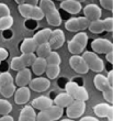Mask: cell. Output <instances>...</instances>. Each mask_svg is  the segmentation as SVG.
<instances>
[{
    "label": "cell",
    "instance_id": "1",
    "mask_svg": "<svg viewBox=\"0 0 113 121\" xmlns=\"http://www.w3.org/2000/svg\"><path fill=\"white\" fill-rule=\"evenodd\" d=\"M38 6L42 8L46 21L50 26H59L62 23V17H60L58 10L55 7V3L52 0H40Z\"/></svg>",
    "mask_w": 113,
    "mask_h": 121
},
{
    "label": "cell",
    "instance_id": "2",
    "mask_svg": "<svg viewBox=\"0 0 113 121\" xmlns=\"http://www.w3.org/2000/svg\"><path fill=\"white\" fill-rule=\"evenodd\" d=\"M93 84L96 88L103 94V97L108 101V104L113 105V87L109 83L108 77L102 74H97L93 78Z\"/></svg>",
    "mask_w": 113,
    "mask_h": 121
},
{
    "label": "cell",
    "instance_id": "3",
    "mask_svg": "<svg viewBox=\"0 0 113 121\" xmlns=\"http://www.w3.org/2000/svg\"><path fill=\"white\" fill-rule=\"evenodd\" d=\"M88 42V35L84 31L78 32L74 38L68 42V51L72 55H79L84 53Z\"/></svg>",
    "mask_w": 113,
    "mask_h": 121
},
{
    "label": "cell",
    "instance_id": "4",
    "mask_svg": "<svg viewBox=\"0 0 113 121\" xmlns=\"http://www.w3.org/2000/svg\"><path fill=\"white\" fill-rule=\"evenodd\" d=\"M38 58L35 53H26V54H22L21 56H16L11 60V69L19 72L24 68H29L30 66L33 65L35 60Z\"/></svg>",
    "mask_w": 113,
    "mask_h": 121
},
{
    "label": "cell",
    "instance_id": "5",
    "mask_svg": "<svg viewBox=\"0 0 113 121\" xmlns=\"http://www.w3.org/2000/svg\"><path fill=\"white\" fill-rule=\"evenodd\" d=\"M82 57L85 58L86 63L88 65L89 69L92 70V72H96V73H101L102 70L104 69V64L103 60H101L99 56H98L97 53H94L93 51H87L82 53Z\"/></svg>",
    "mask_w": 113,
    "mask_h": 121
},
{
    "label": "cell",
    "instance_id": "6",
    "mask_svg": "<svg viewBox=\"0 0 113 121\" xmlns=\"http://www.w3.org/2000/svg\"><path fill=\"white\" fill-rule=\"evenodd\" d=\"M91 21L86 17H79V18H70L65 22V29L69 32H81L88 29Z\"/></svg>",
    "mask_w": 113,
    "mask_h": 121
},
{
    "label": "cell",
    "instance_id": "7",
    "mask_svg": "<svg viewBox=\"0 0 113 121\" xmlns=\"http://www.w3.org/2000/svg\"><path fill=\"white\" fill-rule=\"evenodd\" d=\"M64 108H60L56 105H53L50 108L42 110L38 113L36 121H55L63 116Z\"/></svg>",
    "mask_w": 113,
    "mask_h": 121
},
{
    "label": "cell",
    "instance_id": "8",
    "mask_svg": "<svg viewBox=\"0 0 113 121\" xmlns=\"http://www.w3.org/2000/svg\"><path fill=\"white\" fill-rule=\"evenodd\" d=\"M65 90L66 92H68L70 96L74 97L75 100H81V101H86L89 99L88 91L85 87L79 86L74 82H68L65 85Z\"/></svg>",
    "mask_w": 113,
    "mask_h": 121
},
{
    "label": "cell",
    "instance_id": "9",
    "mask_svg": "<svg viewBox=\"0 0 113 121\" xmlns=\"http://www.w3.org/2000/svg\"><path fill=\"white\" fill-rule=\"evenodd\" d=\"M89 31L92 33H102L103 31H113V18H107L104 20H96L92 21L89 26Z\"/></svg>",
    "mask_w": 113,
    "mask_h": 121
},
{
    "label": "cell",
    "instance_id": "10",
    "mask_svg": "<svg viewBox=\"0 0 113 121\" xmlns=\"http://www.w3.org/2000/svg\"><path fill=\"white\" fill-rule=\"evenodd\" d=\"M91 48L97 54H108L113 51V43L107 39H96L91 43Z\"/></svg>",
    "mask_w": 113,
    "mask_h": 121
},
{
    "label": "cell",
    "instance_id": "11",
    "mask_svg": "<svg viewBox=\"0 0 113 121\" xmlns=\"http://www.w3.org/2000/svg\"><path fill=\"white\" fill-rule=\"evenodd\" d=\"M86 111V104L81 100H74L71 105L66 108V115L70 119L80 118Z\"/></svg>",
    "mask_w": 113,
    "mask_h": 121
},
{
    "label": "cell",
    "instance_id": "12",
    "mask_svg": "<svg viewBox=\"0 0 113 121\" xmlns=\"http://www.w3.org/2000/svg\"><path fill=\"white\" fill-rule=\"evenodd\" d=\"M69 65L76 73L78 74H87L89 72V67L86 63L85 58L82 57V55H72L69 58Z\"/></svg>",
    "mask_w": 113,
    "mask_h": 121
},
{
    "label": "cell",
    "instance_id": "13",
    "mask_svg": "<svg viewBox=\"0 0 113 121\" xmlns=\"http://www.w3.org/2000/svg\"><path fill=\"white\" fill-rule=\"evenodd\" d=\"M93 112L99 118H108L110 121L113 115V105L104 104V102L98 104L93 107Z\"/></svg>",
    "mask_w": 113,
    "mask_h": 121
},
{
    "label": "cell",
    "instance_id": "14",
    "mask_svg": "<svg viewBox=\"0 0 113 121\" xmlns=\"http://www.w3.org/2000/svg\"><path fill=\"white\" fill-rule=\"evenodd\" d=\"M30 88L32 90H34L36 92H43L45 90H47L50 86V82L48 78L46 77H42L38 76L34 79H32V82L30 83Z\"/></svg>",
    "mask_w": 113,
    "mask_h": 121
},
{
    "label": "cell",
    "instance_id": "15",
    "mask_svg": "<svg viewBox=\"0 0 113 121\" xmlns=\"http://www.w3.org/2000/svg\"><path fill=\"white\" fill-rule=\"evenodd\" d=\"M48 43L50 44L53 51L60 48L64 45V43H65V34H64V32L60 29L54 30L52 35H50V39Z\"/></svg>",
    "mask_w": 113,
    "mask_h": 121
},
{
    "label": "cell",
    "instance_id": "16",
    "mask_svg": "<svg viewBox=\"0 0 113 121\" xmlns=\"http://www.w3.org/2000/svg\"><path fill=\"white\" fill-rule=\"evenodd\" d=\"M84 11V14L88 20H90L91 22L92 21H96V20H100L101 18V9L97 4H93V3H90V4H87V6L82 9Z\"/></svg>",
    "mask_w": 113,
    "mask_h": 121
},
{
    "label": "cell",
    "instance_id": "17",
    "mask_svg": "<svg viewBox=\"0 0 113 121\" xmlns=\"http://www.w3.org/2000/svg\"><path fill=\"white\" fill-rule=\"evenodd\" d=\"M14 80H16V85H18L19 87H25L28 85H30V83L32 82L31 70L29 68H24V69L19 70Z\"/></svg>",
    "mask_w": 113,
    "mask_h": 121
},
{
    "label": "cell",
    "instance_id": "18",
    "mask_svg": "<svg viewBox=\"0 0 113 121\" xmlns=\"http://www.w3.org/2000/svg\"><path fill=\"white\" fill-rule=\"evenodd\" d=\"M54 105V100L50 98V97H46V96H40L38 98H35L32 100L31 106L34 109H38V111H42V110H45V109L50 108Z\"/></svg>",
    "mask_w": 113,
    "mask_h": 121
},
{
    "label": "cell",
    "instance_id": "19",
    "mask_svg": "<svg viewBox=\"0 0 113 121\" xmlns=\"http://www.w3.org/2000/svg\"><path fill=\"white\" fill-rule=\"evenodd\" d=\"M60 8L70 14H78L82 9L81 2L76 0H65L63 2H60Z\"/></svg>",
    "mask_w": 113,
    "mask_h": 121
},
{
    "label": "cell",
    "instance_id": "20",
    "mask_svg": "<svg viewBox=\"0 0 113 121\" xmlns=\"http://www.w3.org/2000/svg\"><path fill=\"white\" fill-rule=\"evenodd\" d=\"M31 88L29 87H20L19 89H17L16 94H14V101L18 105H24L26 102H29L30 98H31Z\"/></svg>",
    "mask_w": 113,
    "mask_h": 121
},
{
    "label": "cell",
    "instance_id": "21",
    "mask_svg": "<svg viewBox=\"0 0 113 121\" xmlns=\"http://www.w3.org/2000/svg\"><path fill=\"white\" fill-rule=\"evenodd\" d=\"M74 100H75L74 97L69 95L68 92H60L54 99V105L58 106L60 108H67L74 102Z\"/></svg>",
    "mask_w": 113,
    "mask_h": 121
},
{
    "label": "cell",
    "instance_id": "22",
    "mask_svg": "<svg viewBox=\"0 0 113 121\" xmlns=\"http://www.w3.org/2000/svg\"><path fill=\"white\" fill-rule=\"evenodd\" d=\"M38 113L35 112V109L30 105H26L20 111L19 121H36Z\"/></svg>",
    "mask_w": 113,
    "mask_h": 121
},
{
    "label": "cell",
    "instance_id": "23",
    "mask_svg": "<svg viewBox=\"0 0 113 121\" xmlns=\"http://www.w3.org/2000/svg\"><path fill=\"white\" fill-rule=\"evenodd\" d=\"M38 48V44L34 38H26L21 43L20 50L22 52V54H26V53H35Z\"/></svg>",
    "mask_w": 113,
    "mask_h": 121
},
{
    "label": "cell",
    "instance_id": "24",
    "mask_svg": "<svg viewBox=\"0 0 113 121\" xmlns=\"http://www.w3.org/2000/svg\"><path fill=\"white\" fill-rule=\"evenodd\" d=\"M47 66H48V63H47L46 58L38 57L31 67H32V72H33L36 76H41L42 74L46 72Z\"/></svg>",
    "mask_w": 113,
    "mask_h": 121
},
{
    "label": "cell",
    "instance_id": "25",
    "mask_svg": "<svg viewBox=\"0 0 113 121\" xmlns=\"http://www.w3.org/2000/svg\"><path fill=\"white\" fill-rule=\"evenodd\" d=\"M52 33H53V31H52L50 28H46V29H42V30H40V31H38L34 34L33 38L35 39V41L38 42V45H41V44H44V43L50 42Z\"/></svg>",
    "mask_w": 113,
    "mask_h": 121
},
{
    "label": "cell",
    "instance_id": "26",
    "mask_svg": "<svg viewBox=\"0 0 113 121\" xmlns=\"http://www.w3.org/2000/svg\"><path fill=\"white\" fill-rule=\"evenodd\" d=\"M52 51H53V48H52L50 43L47 42V43H44V44L38 45V50H36V52H35V54H36L38 57L47 58Z\"/></svg>",
    "mask_w": 113,
    "mask_h": 121
},
{
    "label": "cell",
    "instance_id": "27",
    "mask_svg": "<svg viewBox=\"0 0 113 121\" xmlns=\"http://www.w3.org/2000/svg\"><path fill=\"white\" fill-rule=\"evenodd\" d=\"M16 85L14 84H10V85H6V86H0V94L6 97V98H10L11 96L16 94Z\"/></svg>",
    "mask_w": 113,
    "mask_h": 121
},
{
    "label": "cell",
    "instance_id": "28",
    "mask_svg": "<svg viewBox=\"0 0 113 121\" xmlns=\"http://www.w3.org/2000/svg\"><path fill=\"white\" fill-rule=\"evenodd\" d=\"M60 73L59 65H48L46 68V76L48 79H55Z\"/></svg>",
    "mask_w": 113,
    "mask_h": 121
},
{
    "label": "cell",
    "instance_id": "29",
    "mask_svg": "<svg viewBox=\"0 0 113 121\" xmlns=\"http://www.w3.org/2000/svg\"><path fill=\"white\" fill-rule=\"evenodd\" d=\"M32 8H33V6H31V4L23 3V4H19L18 10H19L20 14H21L23 18H25V19H31Z\"/></svg>",
    "mask_w": 113,
    "mask_h": 121
},
{
    "label": "cell",
    "instance_id": "30",
    "mask_svg": "<svg viewBox=\"0 0 113 121\" xmlns=\"http://www.w3.org/2000/svg\"><path fill=\"white\" fill-rule=\"evenodd\" d=\"M12 110V105L8 100L0 99V116H7L9 115Z\"/></svg>",
    "mask_w": 113,
    "mask_h": 121
},
{
    "label": "cell",
    "instance_id": "31",
    "mask_svg": "<svg viewBox=\"0 0 113 121\" xmlns=\"http://www.w3.org/2000/svg\"><path fill=\"white\" fill-rule=\"evenodd\" d=\"M12 26H13V18L11 16L0 18V30L1 31L10 29Z\"/></svg>",
    "mask_w": 113,
    "mask_h": 121
},
{
    "label": "cell",
    "instance_id": "32",
    "mask_svg": "<svg viewBox=\"0 0 113 121\" xmlns=\"http://www.w3.org/2000/svg\"><path fill=\"white\" fill-rule=\"evenodd\" d=\"M13 84V77L9 72H3L0 74V86H6Z\"/></svg>",
    "mask_w": 113,
    "mask_h": 121
},
{
    "label": "cell",
    "instance_id": "33",
    "mask_svg": "<svg viewBox=\"0 0 113 121\" xmlns=\"http://www.w3.org/2000/svg\"><path fill=\"white\" fill-rule=\"evenodd\" d=\"M43 18H45L44 12L40 6H35L32 8V14H31V19L33 20H42Z\"/></svg>",
    "mask_w": 113,
    "mask_h": 121
},
{
    "label": "cell",
    "instance_id": "34",
    "mask_svg": "<svg viewBox=\"0 0 113 121\" xmlns=\"http://www.w3.org/2000/svg\"><path fill=\"white\" fill-rule=\"evenodd\" d=\"M46 60H47V63H48V65H59L62 60H60V56L57 52L52 51L50 54L48 55V57L46 58Z\"/></svg>",
    "mask_w": 113,
    "mask_h": 121
},
{
    "label": "cell",
    "instance_id": "35",
    "mask_svg": "<svg viewBox=\"0 0 113 121\" xmlns=\"http://www.w3.org/2000/svg\"><path fill=\"white\" fill-rule=\"evenodd\" d=\"M10 16V8L6 3H0V18Z\"/></svg>",
    "mask_w": 113,
    "mask_h": 121
},
{
    "label": "cell",
    "instance_id": "36",
    "mask_svg": "<svg viewBox=\"0 0 113 121\" xmlns=\"http://www.w3.org/2000/svg\"><path fill=\"white\" fill-rule=\"evenodd\" d=\"M100 4L102 8L112 11L113 10V0H100Z\"/></svg>",
    "mask_w": 113,
    "mask_h": 121
},
{
    "label": "cell",
    "instance_id": "37",
    "mask_svg": "<svg viewBox=\"0 0 113 121\" xmlns=\"http://www.w3.org/2000/svg\"><path fill=\"white\" fill-rule=\"evenodd\" d=\"M8 55H9V53H8V51H7L6 48H0V60H1V62L4 60H7Z\"/></svg>",
    "mask_w": 113,
    "mask_h": 121
},
{
    "label": "cell",
    "instance_id": "38",
    "mask_svg": "<svg viewBox=\"0 0 113 121\" xmlns=\"http://www.w3.org/2000/svg\"><path fill=\"white\" fill-rule=\"evenodd\" d=\"M0 121H14V119L10 115H7V116H1L0 117Z\"/></svg>",
    "mask_w": 113,
    "mask_h": 121
},
{
    "label": "cell",
    "instance_id": "39",
    "mask_svg": "<svg viewBox=\"0 0 113 121\" xmlns=\"http://www.w3.org/2000/svg\"><path fill=\"white\" fill-rule=\"evenodd\" d=\"M108 80H109V83H110V85L113 87V69L110 70L109 72V74H108Z\"/></svg>",
    "mask_w": 113,
    "mask_h": 121
},
{
    "label": "cell",
    "instance_id": "40",
    "mask_svg": "<svg viewBox=\"0 0 113 121\" xmlns=\"http://www.w3.org/2000/svg\"><path fill=\"white\" fill-rule=\"evenodd\" d=\"M105 58H107V60L109 63L113 64V51L110 52V53H108V54H105Z\"/></svg>",
    "mask_w": 113,
    "mask_h": 121
},
{
    "label": "cell",
    "instance_id": "41",
    "mask_svg": "<svg viewBox=\"0 0 113 121\" xmlns=\"http://www.w3.org/2000/svg\"><path fill=\"white\" fill-rule=\"evenodd\" d=\"M38 2H40V0H25V3H28V4H31V6H33V7L38 6Z\"/></svg>",
    "mask_w": 113,
    "mask_h": 121
},
{
    "label": "cell",
    "instance_id": "42",
    "mask_svg": "<svg viewBox=\"0 0 113 121\" xmlns=\"http://www.w3.org/2000/svg\"><path fill=\"white\" fill-rule=\"evenodd\" d=\"M79 121H99V120L97 118H94V117H84Z\"/></svg>",
    "mask_w": 113,
    "mask_h": 121
},
{
    "label": "cell",
    "instance_id": "43",
    "mask_svg": "<svg viewBox=\"0 0 113 121\" xmlns=\"http://www.w3.org/2000/svg\"><path fill=\"white\" fill-rule=\"evenodd\" d=\"M18 4H23V3H25V0H14Z\"/></svg>",
    "mask_w": 113,
    "mask_h": 121
},
{
    "label": "cell",
    "instance_id": "44",
    "mask_svg": "<svg viewBox=\"0 0 113 121\" xmlns=\"http://www.w3.org/2000/svg\"><path fill=\"white\" fill-rule=\"evenodd\" d=\"M60 121H75L74 119H70V118H67V119H62Z\"/></svg>",
    "mask_w": 113,
    "mask_h": 121
},
{
    "label": "cell",
    "instance_id": "45",
    "mask_svg": "<svg viewBox=\"0 0 113 121\" xmlns=\"http://www.w3.org/2000/svg\"><path fill=\"white\" fill-rule=\"evenodd\" d=\"M76 1H79V2H84L85 0H76Z\"/></svg>",
    "mask_w": 113,
    "mask_h": 121
},
{
    "label": "cell",
    "instance_id": "46",
    "mask_svg": "<svg viewBox=\"0 0 113 121\" xmlns=\"http://www.w3.org/2000/svg\"><path fill=\"white\" fill-rule=\"evenodd\" d=\"M57 1H60V2H63V1H65V0H57Z\"/></svg>",
    "mask_w": 113,
    "mask_h": 121
},
{
    "label": "cell",
    "instance_id": "47",
    "mask_svg": "<svg viewBox=\"0 0 113 121\" xmlns=\"http://www.w3.org/2000/svg\"><path fill=\"white\" fill-rule=\"evenodd\" d=\"M110 121H113V115H112V118H111V120Z\"/></svg>",
    "mask_w": 113,
    "mask_h": 121
},
{
    "label": "cell",
    "instance_id": "48",
    "mask_svg": "<svg viewBox=\"0 0 113 121\" xmlns=\"http://www.w3.org/2000/svg\"><path fill=\"white\" fill-rule=\"evenodd\" d=\"M0 64H1V60H0Z\"/></svg>",
    "mask_w": 113,
    "mask_h": 121
},
{
    "label": "cell",
    "instance_id": "49",
    "mask_svg": "<svg viewBox=\"0 0 113 121\" xmlns=\"http://www.w3.org/2000/svg\"><path fill=\"white\" fill-rule=\"evenodd\" d=\"M0 31H1V30H0Z\"/></svg>",
    "mask_w": 113,
    "mask_h": 121
}]
</instances>
